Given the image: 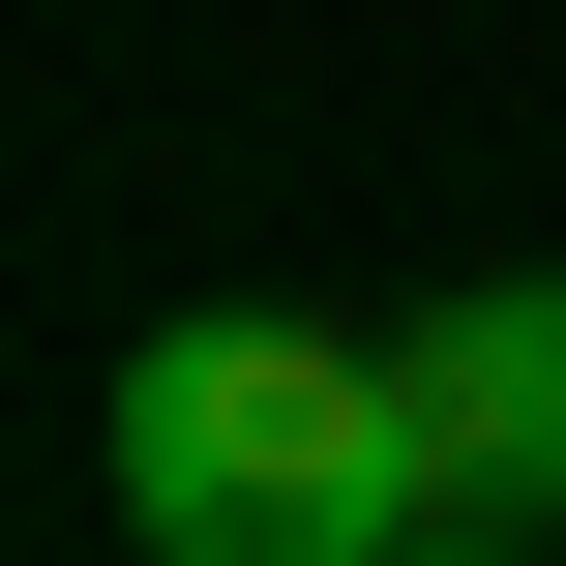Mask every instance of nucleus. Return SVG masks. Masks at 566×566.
Returning <instances> with one entry per match:
<instances>
[{
	"label": "nucleus",
	"instance_id": "1",
	"mask_svg": "<svg viewBox=\"0 0 566 566\" xmlns=\"http://www.w3.org/2000/svg\"><path fill=\"white\" fill-rule=\"evenodd\" d=\"M119 507L179 566H388V537H448L388 328H298V298H209V328L119 358Z\"/></svg>",
	"mask_w": 566,
	"mask_h": 566
},
{
	"label": "nucleus",
	"instance_id": "2",
	"mask_svg": "<svg viewBox=\"0 0 566 566\" xmlns=\"http://www.w3.org/2000/svg\"><path fill=\"white\" fill-rule=\"evenodd\" d=\"M388 388H418V507L448 537H566V269H448L388 328Z\"/></svg>",
	"mask_w": 566,
	"mask_h": 566
}]
</instances>
